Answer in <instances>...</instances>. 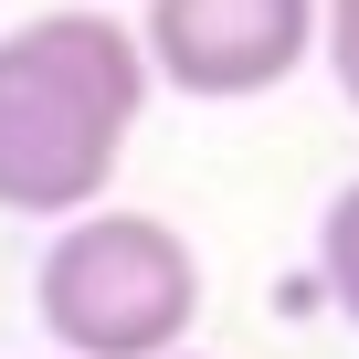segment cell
<instances>
[{"label":"cell","mask_w":359,"mask_h":359,"mask_svg":"<svg viewBox=\"0 0 359 359\" xmlns=\"http://www.w3.org/2000/svg\"><path fill=\"white\" fill-rule=\"evenodd\" d=\"M148 116V53L116 11H32L0 32V212L74 222L127 169Z\"/></svg>","instance_id":"1"},{"label":"cell","mask_w":359,"mask_h":359,"mask_svg":"<svg viewBox=\"0 0 359 359\" xmlns=\"http://www.w3.org/2000/svg\"><path fill=\"white\" fill-rule=\"evenodd\" d=\"M32 306L74 359H169L201 317V254L158 212H74L43 243Z\"/></svg>","instance_id":"2"},{"label":"cell","mask_w":359,"mask_h":359,"mask_svg":"<svg viewBox=\"0 0 359 359\" xmlns=\"http://www.w3.org/2000/svg\"><path fill=\"white\" fill-rule=\"evenodd\" d=\"M137 53L148 85H180L191 106H243L317 53V0H148Z\"/></svg>","instance_id":"3"},{"label":"cell","mask_w":359,"mask_h":359,"mask_svg":"<svg viewBox=\"0 0 359 359\" xmlns=\"http://www.w3.org/2000/svg\"><path fill=\"white\" fill-rule=\"evenodd\" d=\"M317 285H327V306L359 327V180L317 212Z\"/></svg>","instance_id":"4"},{"label":"cell","mask_w":359,"mask_h":359,"mask_svg":"<svg viewBox=\"0 0 359 359\" xmlns=\"http://www.w3.org/2000/svg\"><path fill=\"white\" fill-rule=\"evenodd\" d=\"M317 53H327L338 95L359 106V0H317Z\"/></svg>","instance_id":"5"},{"label":"cell","mask_w":359,"mask_h":359,"mask_svg":"<svg viewBox=\"0 0 359 359\" xmlns=\"http://www.w3.org/2000/svg\"><path fill=\"white\" fill-rule=\"evenodd\" d=\"M169 359H191V348H169Z\"/></svg>","instance_id":"6"}]
</instances>
